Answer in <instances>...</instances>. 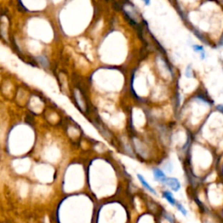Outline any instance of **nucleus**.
Returning <instances> with one entry per match:
<instances>
[{"mask_svg": "<svg viewBox=\"0 0 223 223\" xmlns=\"http://www.w3.org/2000/svg\"><path fill=\"white\" fill-rule=\"evenodd\" d=\"M165 184L174 192H178L181 189V183L176 178H167Z\"/></svg>", "mask_w": 223, "mask_h": 223, "instance_id": "obj_1", "label": "nucleus"}, {"mask_svg": "<svg viewBox=\"0 0 223 223\" xmlns=\"http://www.w3.org/2000/svg\"><path fill=\"white\" fill-rule=\"evenodd\" d=\"M153 176H154L155 180H157L161 183H165L167 179L165 174L163 173V171L160 170V168H154L153 169Z\"/></svg>", "mask_w": 223, "mask_h": 223, "instance_id": "obj_2", "label": "nucleus"}, {"mask_svg": "<svg viewBox=\"0 0 223 223\" xmlns=\"http://www.w3.org/2000/svg\"><path fill=\"white\" fill-rule=\"evenodd\" d=\"M137 177H138V179H139V181H140V183L142 184V186L144 187V188H146V190L148 191V192H150L151 194H153L154 195H157V193H156V191H155V189L153 188L146 181V180L144 179V177L142 176V175H140V174H137Z\"/></svg>", "mask_w": 223, "mask_h": 223, "instance_id": "obj_3", "label": "nucleus"}, {"mask_svg": "<svg viewBox=\"0 0 223 223\" xmlns=\"http://www.w3.org/2000/svg\"><path fill=\"white\" fill-rule=\"evenodd\" d=\"M163 197L167 200V201L169 202L172 206H176V204H177V201H175V199H174V197L172 195V193H170L169 191H165L164 193H163Z\"/></svg>", "mask_w": 223, "mask_h": 223, "instance_id": "obj_4", "label": "nucleus"}, {"mask_svg": "<svg viewBox=\"0 0 223 223\" xmlns=\"http://www.w3.org/2000/svg\"><path fill=\"white\" fill-rule=\"evenodd\" d=\"M205 223H223V219L221 216H209L205 220Z\"/></svg>", "mask_w": 223, "mask_h": 223, "instance_id": "obj_5", "label": "nucleus"}, {"mask_svg": "<svg viewBox=\"0 0 223 223\" xmlns=\"http://www.w3.org/2000/svg\"><path fill=\"white\" fill-rule=\"evenodd\" d=\"M194 47V50H195V52H201V58L202 59H204L205 58V52H204V49L202 47L201 45H195L193 46Z\"/></svg>", "mask_w": 223, "mask_h": 223, "instance_id": "obj_6", "label": "nucleus"}, {"mask_svg": "<svg viewBox=\"0 0 223 223\" xmlns=\"http://www.w3.org/2000/svg\"><path fill=\"white\" fill-rule=\"evenodd\" d=\"M176 208H177V209H178V210L181 212L183 215L184 216L188 215V211H187V209L185 208V207H184L182 204H181V203H178V202H177V204H176Z\"/></svg>", "mask_w": 223, "mask_h": 223, "instance_id": "obj_7", "label": "nucleus"}, {"mask_svg": "<svg viewBox=\"0 0 223 223\" xmlns=\"http://www.w3.org/2000/svg\"><path fill=\"white\" fill-rule=\"evenodd\" d=\"M186 76L188 78H191L192 77V73H191V69H190V65L188 66V69L186 71Z\"/></svg>", "mask_w": 223, "mask_h": 223, "instance_id": "obj_8", "label": "nucleus"}, {"mask_svg": "<svg viewBox=\"0 0 223 223\" xmlns=\"http://www.w3.org/2000/svg\"><path fill=\"white\" fill-rule=\"evenodd\" d=\"M218 110L220 112H223V105H217V107H216Z\"/></svg>", "mask_w": 223, "mask_h": 223, "instance_id": "obj_9", "label": "nucleus"}, {"mask_svg": "<svg viewBox=\"0 0 223 223\" xmlns=\"http://www.w3.org/2000/svg\"><path fill=\"white\" fill-rule=\"evenodd\" d=\"M149 4H150L149 1H145V5H149Z\"/></svg>", "mask_w": 223, "mask_h": 223, "instance_id": "obj_10", "label": "nucleus"}]
</instances>
